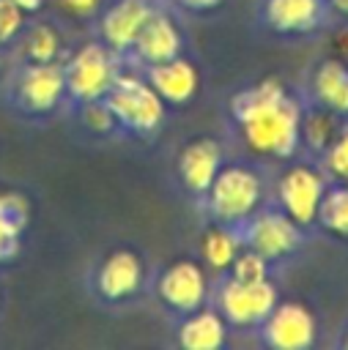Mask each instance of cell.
I'll return each mask as SVG.
<instances>
[{"instance_id":"cell-1","label":"cell","mask_w":348,"mask_h":350,"mask_svg":"<svg viewBox=\"0 0 348 350\" xmlns=\"http://www.w3.org/2000/svg\"><path fill=\"white\" fill-rule=\"evenodd\" d=\"M301 109L304 101L277 77H263L230 98V120L244 148L277 161H290L301 150Z\"/></svg>"},{"instance_id":"cell-2","label":"cell","mask_w":348,"mask_h":350,"mask_svg":"<svg viewBox=\"0 0 348 350\" xmlns=\"http://www.w3.org/2000/svg\"><path fill=\"white\" fill-rule=\"evenodd\" d=\"M200 202L211 221L241 227L258 208L269 202V183L258 167L225 161Z\"/></svg>"},{"instance_id":"cell-3","label":"cell","mask_w":348,"mask_h":350,"mask_svg":"<svg viewBox=\"0 0 348 350\" xmlns=\"http://www.w3.org/2000/svg\"><path fill=\"white\" fill-rule=\"evenodd\" d=\"M104 101L115 115L118 129L132 137H153L164 123L167 104L137 66H121Z\"/></svg>"},{"instance_id":"cell-4","label":"cell","mask_w":348,"mask_h":350,"mask_svg":"<svg viewBox=\"0 0 348 350\" xmlns=\"http://www.w3.org/2000/svg\"><path fill=\"white\" fill-rule=\"evenodd\" d=\"M123 66V57L115 55L104 41L93 38L71 49L63 60V77H66V101L74 107L99 101L112 88L118 71Z\"/></svg>"},{"instance_id":"cell-5","label":"cell","mask_w":348,"mask_h":350,"mask_svg":"<svg viewBox=\"0 0 348 350\" xmlns=\"http://www.w3.org/2000/svg\"><path fill=\"white\" fill-rule=\"evenodd\" d=\"M277 301H279V290L274 279L238 282L230 273H222L211 287V304L236 331H258V325L277 306Z\"/></svg>"},{"instance_id":"cell-6","label":"cell","mask_w":348,"mask_h":350,"mask_svg":"<svg viewBox=\"0 0 348 350\" xmlns=\"http://www.w3.org/2000/svg\"><path fill=\"white\" fill-rule=\"evenodd\" d=\"M8 101L27 118H47L66 101L63 63H19L8 82Z\"/></svg>"},{"instance_id":"cell-7","label":"cell","mask_w":348,"mask_h":350,"mask_svg":"<svg viewBox=\"0 0 348 350\" xmlns=\"http://www.w3.org/2000/svg\"><path fill=\"white\" fill-rule=\"evenodd\" d=\"M238 230H241L244 246L266 257L271 265L288 262L301 249L304 232H307L274 202H266L263 208H258Z\"/></svg>"},{"instance_id":"cell-8","label":"cell","mask_w":348,"mask_h":350,"mask_svg":"<svg viewBox=\"0 0 348 350\" xmlns=\"http://www.w3.org/2000/svg\"><path fill=\"white\" fill-rule=\"evenodd\" d=\"M326 183L329 178L318 164L293 161L277 175L271 189V202L279 211H285L299 227L310 230L315 227V216H318V205L326 191Z\"/></svg>"},{"instance_id":"cell-9","label":"cell","mask_w":348,"mask_h":350,"mask_svg":"<svg viewBox=\"0 0 348 350\" xmlns=\"http://www.w3.org/2000/svg\"><path fill=\"white\" fill-rule=\"evenodd\" d=\"M211 276L208 268L192 257H178L170 265H164L153 282V293L159 304L173 312L175 317H184L206 304H211Z\"/></svg>"},{"instance_id":"cell-10","label":"cell","mask_w":348,"mask_h":350,"mask_svg":"<svg viewBox=\"0 0 348 350\" xmlns=\"http://www.w3.org/2000/svg\"><path fill=\"white\" fill-rule=\"evenodd\" d=\"M145 284V260L132 246L110 249L90 273V290L101 304L121 306L140 295Z\"/></svg>"},{"instance_id":"cell-11","label":"cell","mask_w":348,"mask_h":350,"mask_svg":"<svg viewBox=\"0 0 348 350\" xmlns=\"http://www.w3.org/2000/svg\"><path fill=\"white\" fill-rule=\"evenodd\" d=\"M258 336L271 350H310L318 336V320L299 301H277L258 325Z\"/></svg>"},{"instance_id":"cell-12","label":"cell","mask_w":348,"mask_h":350,"mask_svg":"<svg viewBox=\"0 0 348 350\" xmlns=\"http://www.w3.org/2000/svg\"><path fill=\"white\" fill-rule=\"evenodd\" d=\"M156 0H112L104 3L96 14V33L99 41H104L115 55L126 60L132 52L140 30L156 11Z\"/></svg>"},{"instance_id":"cell-13","label":"cell","mask_w":348,"mask_h":350,"mask_svg":"<svg viewBox=\"0 0 348 350\" xmlns=\"http://www.w3.org/2000/svg\"><path fill=\"white\" fill-rule=\"evenodd\" d=\"M225 164V148L216 137H195L181 145L175 159V178L192 200H203L211 180Z\"/></svg>"},{"instance_id":"cell-14","label":"cell","mask_w":348,"mask_h":350,"mask_svg":"<svg viewBox=\"0 0 348 350\" xmlns=\"http://www.w3.org/2000/svg\"><path fill=\"white\" fill-rule=\"evenodd\" d=\"M184 30L178 25V19L156 5V11L151 14V19L145 22V27L140 30L132 52L126 55V63L137 66V68H145V66H153V63H162V60H170L175 55L184 52Z\"/></svg>"},{"instance_id":"cell-15","label":"cell","mask_w":348,"mask_h":350,"mask_svg":"<svg viewBox=\"0 0 348 350\" xmlns=\"http://www.w3.org/2000/svg\"><path fill=\"white\" fill-rule=\"evenodd\" d=\"M145 74V79L151 82V88L162 96V101L167 107H184L189 104L197 90H200V68L195 60H189L184 52L170 57V60H162V63H153V66H145L140 68Z\"/></svg>"},{"instance_id":"cell-16","label":"cell","mask_w":348,"mask_h":350,"mask_svg":"<svg viewBox=\"0 0 348 350\" xmlns=\"http://www.w3.org/2000/svg\"><path fill=\"white\" fill-rule=\"evenodd\" d=\"M329 16L326 0H263L260 22L277 36L315 33Z\"/></svg>"},{"instance_id":"cell-17","label":"cell","mask_w":348,"mask_h":350,"mask_svg":"<svg viewBox=\"0 0 348 350\" xmlns=\"http://www.w3.org/2000/svg\"><path fill=\"white\" fill-rule=\"evenodd\" d=\"M307 101L348 118V60L337 55L318 60L310 71Z\"/></svg>"},{"instance_id":"cell-18","label":"cell","mask_w":348,"mask_h":350,"mask_svg":"<svg viewBox=\"0 0 348 350\" xmlns=\"http://www.w3.org/2000/svg\"><path fill=\"white\" fill-rule=\"evenodd\" d=\"M230 325L216 312L214 304H206L184 317L175 325V345L184 350H222L227 345Z\"/></svg>"},{"instance_id":"cell-19","label":"cell","mask_w":348,"mask_h":350,"mask_svg":"<svg viewBox=\"0 0 348 350\" xmlns=\"http://www.w3.org/2000/svg\"><path fill=\"white\" fill-rule=\"evenodd\" d=\"M14 44L19 49L22 63H63L69 55L63 33L49 19H38L33 25H25Z\"/></svg>"},{"instance_id":"cell-20","label":"cell","mask_w":348,"mask_h":350,"mask_svg":"<svg viewBox=\"0 0 348 350\" xmlns=\"http://www.w3.org/2000/svg\"><path fill=\"white\" fill-rule=\"evenodd\" d=\"M241 249H244V241H241V230L238 227L211 221L203 230V235H200V257H203V265L211 273H216V276L227 273V268L233 265V260L238 257Z\"/></svg>"},{"instance_id":"cell-21","label":"cell","mask_w":348,"mask_h":350,"mask_svg":"<svg viewBox=\"0 0 348 350\" xmlns=\"http://www.w3.org/2000/svg\"><path fill=\"white\" fill-rule=\"evenodd\" d=\"M343 115L321 107V104H312V101H304V109H301V126H299V137H301V150H307L312 159H318L337 137L340 126H343Z\"/></svg>"},{"instance_id":"cell-22","label":"cell","mask_w":348,"mask_h":350,"mask_svg":"<svg viewBox=\"0 0 348 350\" xmlns=\"http://www.w3.org/2000/svg\"><path fill=\"white\" fill-rule=\"evenodd\" d=\"M27 224V200L22 194L0 191V262L19 252L22 230Z\"/></svg>"},{"instance_id":"cell-23","label":"cell","mask_w":348,"mask_h":350,"mask_svg":"<svg viewBox=\"0 0 348 350\" xmlns=\"http://www.w3.org/2000/svg\"><path fill=\"white\" fill-rule=\"evenodd\" d=\"M315 224L326 235L348 241V183H337V180L326 183V191H323L321 205H318Z\"/></svg>"},{"instance_id":"cell-24","label":"cell","mask_w":348,"mask_h":350,"mask_svg":"<svg viewBox=\"0 0 348 350\" xmlns=\"http://www.w3.org/2000/svg\"><path fill=\"white\" fill-rule=\"evenodd\" d=\"M318 167L323 170V175L329 180H337V183H348V120H343L334 142L315 159Z\"/></svg>"},{"instance_id":"cell-25","label":"cell","mask_w":348,"mask_h":350,"mask_svg":"<svg viewBox=\"0 0 348 350\" xmlns=\"http://www.w3.org/2000/svg\"><path fill=\"white\" fill-rule=\"evenodd\" d=\"M271 268L274 265L266 257H260L258 252L244 246L238 252V257L233 260V265L227 268V273L233 279H238V282H263V279H271Z\"/></svg>"},{"instance_id":"cell-26","label":"cell","mask_w":348,"mask_h":350,"mask_svg":"<svg viewBox=\"0 0 348 350\" xmlns=\"http://www.w3.org/2000/svg\"><path fill=\"white\" fill-rule=\"evenodd\" d=\"M79 118L85 123L88 131H96V134H112V131H121L118 129V120L115 115L110 112L107 101L99 98V101H88V104H79Z\"/></svg>"},{"instance_id":"cell-27","label":"cell","mask_w":348,"mask_h":350,"mask_svg":"<svg viewBox=\"0 0 348 350\" xmlns=\"http://www.w3.org/2000/svg\"><path fill=\"white\" fill-rule=\"evenodd\" d=\"M25 25H27V14L11 0H0V49L11 46Z\"/></svg>"},{"instance_id":"cell-28","label":"cell","mask_w":348,"mask_h":350,"mask_svg":"<svg viewBox=\"0 0 348 350\" xmlns=\"http://www.w3.org/2000/svg\"><path fill=\"white\" fill-rule=\"evenodd\" d=\"M55 3L60 5V11H66L74 19H90V16L99 14V8L107 0H55Z\"/></svg>"},{"instance_id":"cell-29","label":"cell","mask_w":348,"mask_h":350,"mask_svg":"<svg viewBox=\"0 0 348 350\" xmlns=\"http://www.w3.org/2000/svg\"><path fill=\"white\" fill-rule=\"evenodd\" d=\"M178 8H184V11H192V14H206V11H214V8H219L225 0H173Z\"/></svg>"},{"instance_id":"cell-30","label":"cell","mask_w":348,"mask_h":350,"mask_svg":"<svg viewBox=\"0 0 348 350\" xmlns=\"http://www.w3.org/2000/svg\"><path fill=\"white\" fill-rule=\"evenodd\" d=\"M14 5H19L27 16H33V14H41L44 11V5H47V0H11Z\"/></svg>"},{"instance_id":"cell-31","label":"cell","mask_w":348,"mask_h":350,"mask_svg":"<svg viewBox=\"0 0 348 350\" xmlns=\"http://www.w3.org/2000/svg\"><path fill=\"white\" fill-rule=\"evenodd\" d=\"M326 3H329V14L348 19V0H326Z\"/></svg>"},{"instance_id":"cell-32","label":"cell","mask_w":348,"mask_h":350,"mask_svg":"<svg viewBox=\"0 0 348 350\" xmlns=\"http://www.w3.org/2000/svg\"><path fill=\"white\" fill-rule=\"evenodd\" d=\"M343 347L348 350V328H345V336H343Z\"/></svg>"}]
</instances>
